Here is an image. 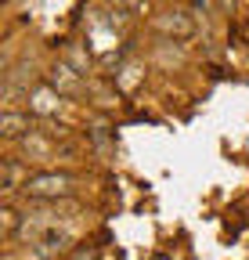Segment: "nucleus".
Segmentation results:
<instances>
[{
  "label": "nucleus",
  "instance_id": "0eeeda50",
  "mask_svg": "<svg viewBox=\"0 0 249 260\" xmlns=\"http://www.w3.org/2000/svg\"><path fill=\"white\" fill-rule=\"evenodd\" d=\"M22 177V167H18V159H8L4 162V199L11 203V195H15V184Z\"/></svg>",
  "mask_w": 249,
  "mask_h": 260
},
{
  "label": "nucleus",
  "instance_id": "f03ea898",
  "mask_svg": "<svg viewBox=\"0 0 249 260\" xmlns=\"http://www.w3.org/2000/svg\"><path fill=\"white\" fill-rule=\"evenodd\" d=\"M73 246V235L69 232H58V228H47L44 235L33 239V260H58L65 256Z\"/></svg>",
  "mask_w": 249,
  "mask_h": 260
},
{
  "label": "nucleus",
  "instance_id": "7ed1b4c3",
  "mask_svg": "<svg viewBox=\"0 0 249 260\" xmlns=\"http://www.w3.org/2000/svg\"><path fill=\"white\" fill-rule=\"evenodd\" d=\"M25 109L33 112V116H40V119H51L58 109H61V94L51 87V83H40V87H33V90H25Z\"/></svg>",
  "mask_w": 249,
  "mask_h": 260
},
{
  "label": "nucleus",
  "instance_id": "9b49d317",
  "mask_svg": "<svg viewBox=\"0 0 249 260\" xmlns=\"http://www.w3.org/2000/svg\"><path fill=\"white\" fill-rule=\"evenodd\" d=\"M119 4H127V8H141V0H119Z\"/></svg>",
  "mask_w": 249,
  "mask_h": 260
},
{
  "label": "nucleus",
  "instance_id": "f257e3e1",
  "mask_svg": "<svg viewBox=\"0 0 249 260\" xmlns=\"http://www.w3.org/2000/svg\"><path fill=\"white\" fill-rule=\"evenodd\" d=\"M76 177L73 174H58V170H37V174H25L22 181V195L29 203H54V199H69L76 191Z\"/></svg>",
  "mask_w": 249,
  "mask_h": 260
},
{
  "label": "nucleus",
  "instance_id": "423d86ee",
  "mask_svg": "<svg viewBox=\"0 0 249 260\" xmlns=\"http://www.w3.org/2000/svg\"><path fill=\"white\" fill-rule=\"evenodd\" d=\"M0 130H4V138H8V141L25 138V130H29V112H15V109H8L4 119H0Z\"/></svg>",
  "mask_w": 249,
  "mask_h": 260
},
{
  "label": "nucleus",
  "instance_id": "f8f14e48",
  "mask_svg": "<svg viewBox=\"0 0 249 260\" xmlns=\"http://www.w3.org/2000/svg\"><path fill=\"white\" fill-rule=\"evenodd\" d=\"M221 8H231V0H221Z\"/></svg>",
  "mask_w": 249,
  "mask_h": 260
},
{
  "label": "nucleus",
  "instance_id": "39448f33",
  "mask_svg": "<svg viewBox=\"0 0 249 260\" xmlns=\"http://www.w3.org/2000/svg\"><path fill=\"white\" fill-rule=\"evenodd\" d=\"M47 83L58 94H83V73H76L69 61H58L51 69V76H47Z\"/></svg>",
  "mask_w": 249,
  "mask_h": 260
},
{
  "label": "nucleus",
  "instance_id": "6e6552de",
  "mask_svg": "<svg viewBox=\"0 0 249 260\" xmlns=\"http://www.w3.org/2000/svg\"><path fill=\"white\" fill-rule=\"evenodd\" d=\"M0 224H4V232H18V228H22V217L15 213V206H11V203H4V213H0Z\"/></svg>",
  "mask_w": 249,
  "mask_h": 260
},
{
  "label": "nucleus",
  "instance_id": "1a4fd4ad",
  "mask_svg": "<svg viewBox=\"0 0 249 260\" xmlns=\"http://www.w3.org/2000/svg\"><path fill=\"white\" fill-rule=\"evenodd\" d=\"M192 8L202 11V15H209V0H192Z\"/></svg>",
  "mask_w": 249,
  "mask_h": 260
},
{
  "label": "nucleus",
  "instance_id": "9d476101",
  "mask_svg": "<svg viewBox=\"0 0 249 260\" xmlns=\"http://www.w3.org/2000/svg\"><path fill=\"white\" fill-rule=\"evenodd\" d=\"M73 260H94V253H87V249H80V253H76Z\"/></svg>",
  "mask_w": 249,
  "mask_h": 260
},
{
  "label": "nucleus",
  "instance_id": "20e7f679",
  "mask_svg": "<svg viewBox=\"0 0 249 260\" xmlns=\"http://www.w3.org/2000/svg\"><path fill=\"white\" fill-rule=\"evenodd\" d=\"M152 29H155V32H166V37H181V40L195 32L192 18L184 15V11H163V15H155V18H152Z\"/></svg>",
  "mask_w": 249,
  "mask_h": 260
}]
</instances>
